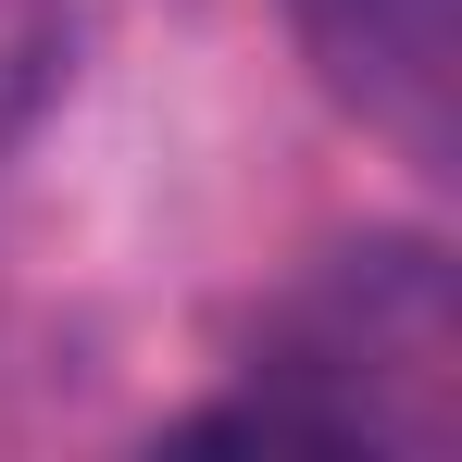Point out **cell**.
<instances>
[{"instance_id":"6da1fadb","label":"cell","mask_w":462,"mask_h":462,"mask_svg":"<svg viewBox=\"0 0 462 462\" xmlns=\"http://www.w3.org/2000/svg\"><path fill=\"white\" fill-rule=\"evenodd\" d=\"M312 38V63L350 88L363 113H375L387 138H412V151L438 162L450 151V51H462V13L450 0H288Z\"/></svg>"}]
</instances>
